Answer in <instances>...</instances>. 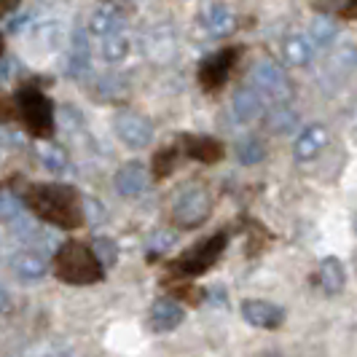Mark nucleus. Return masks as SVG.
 <instances>
[{
    "mask_svg": "<svg viewBox=\"0 0 357 357\" xmlns=\"http://www.w3.org/2000/svg\"><path fill=\"white\" fill-rule=\"evenodd\" d=\"M27 204L33 213L59 229H78L84 220V207H78V197L70 185H36Z\"/></svg>",
    "mask_w": 357,
    "mask_h": 357,
    "instance_id": "f257e3e1",
    "label": "nucleus"
},
{
    "mask_svg": "<svg viewBox=\"0 0 357 357\" xmlns=\"http://www.w3.org/2000/svg\"><path fill=\"white\" fill-rule=\"evenodd\" d=\"M102 268L97 252L81 242H65L56 250V277L68 285H91L102 280Z\"/></svg>",
    "mask_w": 357,
    "mask_h": 357,
    "instance_id": "f03ea898",
    "label": "nucleus"
},
{
    "mask_svg": "<svg viewBox=\"0 0 357 357\" xmlns=\"http://www.w3.org/2000/svg\"><path fill=\"white\" fill-rule=\"evenodd\" d=\"M213 213V197L202 183H191L180 191L172 204V220L180 229H197Z\"/></svg>",
    "mask_w": 357,
    "mask_h": 357,
    "instance_id": "7ed1b4c3",
    "label": "nucleus"
},
{
    "mask_svg": "<svg viewBox=\"0 0 357 357\" xmlns=\"http://www.w3.org/2000/svg\"><path fill=\"white\" fill-rule=\"evenodd\" d=\"M19 102V119L33 132L36 137H52L54 135V107L52 102L38 89H24L17 97Z\"/></svg>",
    "mask_w": 357,
    "mask_h": 357,
    "instance_id": "20e7f679",
    "label": "nucleus"
},
{
    "mask_svg": "<svg viewBox=\"0 0 357 357\" xmlns=\"http://www.w3.org/2000/svg\"><path fill=\"white\" fill-rule=\"evenodd\" d=\"M226 242H229L226 234H215L210 239L199 242V245H194L188 252H183L178 261L172 264V271L180 274V277H199V274H204L223 255Z\"/></svg>",
    "mask_w": 357,
    "mask_h": 357,
    "instance_id": "39448f33",
    "label": "nucleus"
},
{
    "mask_svg": "<svg viewBox=\"0 0 357 357\" xmlns=\"http://www.w3.org/2000/svg\"><path fill=\"white\" fill-rule=\"evenodd\" d=\"M248 81L252 89H258L264 97H271L274 102H287L293 97V84H290L287 73L268 59H261L258 65H252Z\"/></svg>",
    "mask_w": 357,
    "mask_h": 357,
    "instance_id": "423d86ee",
    "label": "nucleus"
},
{
    "mask_svg": "<svg viewBox=\"0 0 357 357\" xmlns=\"http://www.w3.org/2000/svg\"><path fill=\"white\" fill-rule=\"evenodd\" d=\"M113 129H116L119 140L129 148H145L153 140V124L143 113H135V110H119L113 119Z\"/></svg>",
    "mask_w": 357,
    "mask_h": 357,
    "instance_id": "0eeeda50",
    "label": "nucleus"
},
{
    "mask_svg": "<svg viewBox=\"0 0 357 357\" xmlns=\"http://www.w3.org/2000/svg\"><path fill=\"white\" fill-rule=\"evenodd\" d=\"M234 62H236V52L234 49H223V52L213 54L210 59H204L202 70H199V81L204 89H220L231 73Z\"/></svg>",
    "mask_w": 357,
    "mask_h": 357,
    "instance_id": "6e6552de",
    "label": "nucleus"
},
{
    "mask_svg": "<svg viewBox=\"0 0 357 357\" xmlns=\"http://www.w3.org/2000/svg\"><path fill=\"white\" fill-rule=\"evenodd\" d=\"M11 268L19 280L36 282V280H43L49 271V255L38 248H24L11 258Z\"/></svg>",
    "mask_w": 357,
    "mask_h": 357,
    "instance_id": "1a4fd4ad",
    "label": "nucleus"
},
{
    "mask_svg": "<svg viewBox=\"0 0 357 357\" xmlns=\"http://www.w3.org/2000/svg\"><path fill=\"white\" fill-rule=\"evenodd\" d=\"M242 317L255 325V328H266V331H274L285 322V312L282 306L271 304V301H258V298H250L242 304Z\"/></svg>",
    "mask_w": 357,
    "mask_h": 357,
    "instance_id": "9d476101",
    "label": "nucleus"
},
{
    "mask_svg": "<svg viewBox=\"0 0 357 357\" xmlns=\"http://www.w3.org/2000/svg\"><path fill=\"white\" fill-rule=\"evenodd\" d=\"M116 191L126 199H135L140 197L145 191V185H148V169H145L140 161H129L124 164L119 172H116Z\"/></svg>",
    "mask_w": 357,
    "mask_h": 357,
    "instance_id": "9b49d317",
    "label": "nucleus"
},
{
    "mask_svg": "<svg viewBox=\"0 0 357 357\" xmlns=\"http://www.w3.org/2000/svg\"><path fill=\"white\" fill-rule=\"evenodd\" d=\"M180 322H183V309H180L178 301H172V298H159V301H153L151 314H148L151 331H156V333H169V331L178 328Z\"/></svg>",
    "mask_w": 357,
    "mask_h": 357,
    "instance_id": "f8f14e48",
    "label": "nucleus"
},
{
    "mask_svg": "<svg viewBox=\"0 0 357 357\" xmlns=\"http://www.w3.org/2000/svg\"><path fill=\"white\" fill-rule=\"evenodd\" d=\"M231 113L234 119L242 121V124H250L255 119H261L264 116V94L258 89H252V86L239 89L231 100Z\"/></svg>",
    "mask_w": 357,
    "mask_h": 357,
    "instance_id": "ddd939ff",
    "label": "nucleus"
},
{
    "mask_svg": "<svg viewBox=\"0 0 357 357\" xmlns=\"http://www.w3.org/2000/svg\"><path fill=\"white\" fill-rule=\"evenodd\" d=\"M199 22L213 38H223L234 30V14L223 3H207L199 14Z\"/></svg>",
    "mask_w": 357,
    "mask_h": 357,
    "instance_id": "4468645a",
    "label": "nucleus"
},
{
    "mask_svg": "<svg viewBox=\"0 0 357 357\" xmlns=\"http://www.w3.org/2000/svg\"><path fill=\"white\" fill-rule=\"evenodd\" d=\"M328 145V129L325 126H306L304 132L298 135V140H296V148H293V153H296V159L298 161H312L317 159L322 153V148Z\"/></svg>",
    "mask_w": 357,
    "mask_h": 357,
    "instance_id": "2eb2a0df",
    "label": "nucleus"
},
{
    "mask_svg": "<svg viewBox=\"0 0 357 357\" xmlns=\"http://www.w3.org/2000/svg\"><path fill=\"white\" fill-rule=\"evenodd\" d=\"M91 94L102 102H121L126 94H129V81L116 75V73H107V75H100Z\"/></svg>",
    "mask_w": 357,
    "mask_h": 357,
    "instance_id": "dca6fc26",
    "label": "nucleus"
},
{
    "mask_svg": "<svg viewBox=\"0 0 357 357\" xmlns=\"http://www.w3.org/2000/svg\"><path fill=\"white\" fill-rule=\"evenodd\" d=\"M121 24H124V17L113 8V6H100L89 19V30L94 36L100 38H110V36H119V30H121Z\"/></svg>",
    "mask_w": 357,
    "mask_h": 357,
    "instance_id": "f3484780",
    "label": "nucleus"
},
{
    "mask_svg": "<svg viewBox=\"0 0 357 357\" xmlns=\"http://www.w3.org/2000/svg\"><path fill=\"white\" fill-rule=\"evenodd\" d=\"M347 285V271H344V264L339 258L328 255L320 266V287L328 293V296H339Z\"/></svg>",
    "mask_w": 357,
    "mask_h": 357,
    "instance_id": "a211bd4d",
    "label": "nucleus"
},
{
    "mask_svg": "<svg viewBox=\"0 0 357 357\" xmlns=\"http://www.w3.org/2000/svg\"><path fill=\"white\" fill-rule=\"evenodd\" d=\"M355 68H357L355 43H341V49H336L333 56L328 59V73H331L336 81H344L349 73H355Z\"/></svg>",
    "mask_w": 357,
    "mask_h": 357,
    "instance_id": "6ab92c4d",
    "label": "nucleus"
},
{
    "mask_svg": "<svg viewBox=\"0 0 357 357\" xmlns=\"http://www.w3.org/2000/svg\"><path fill=\"white\" fill-rule=\"evenodd\" d=\"M185 153L191 159L213 164V161L223 159V145L213 140V137H185Z\"/></svg>",
    "mask_w": 357,
    "mask_h": 357,
    "instance_id": "aec40b11",
    "label": "nucleus"
},
{
    "mask_svg": "<svg viewBox=\"0 0 357 357\" xmlns=\"http://www.w3.org/2000/svg\"><path fill=\"white\" fill-rule=\"evenodd\" d=\"M145 52H148V56H153L156 62H167L175 54V36H172V30H167V27L153 30L151 36L145 38Z\"/></svg>",
    "mask_w": 357,
    "mask_h": 357,
    "instance_id": "412c9836",
    "label": "nucleus"
},
{
    "mask_svg": "<svg viewBox=\"0 0 357 357\" xmlns=\"http://www.w3.org/2000/svg\"><path fill=\"white\" fill-rule=\"evenodd\" d=\"M266 126L271 132H280V135H287L298 126V113L290 107V102H274L271 110L266 113Z\"/></svg>",
    "mask_w": 357,
    "mask_h": 357,
    "instance_id": "4be33fe9",
    "label": "nucleus"
},
{
    "mask_svg": "<svg viewBox=\"0 0 357 357\" xmlns=\"http://www.w3.org/2000/svg\"><path fill=\"white\" fill-rule=\"evenodd\" d=\"M38 159H40V164L49 172H56V175L70 172V159H68V153L59 145H40L38 148Z\"/></svg>",
    "mask_w": 357,
    "mask_h": 357,
    "instance_id": "5701e85b",
    "label": "nucleus"
},
{
    "mask_svg": "<svg viewBox=\"0 0 357 357\" xmlns=\"http://www.w3.org/2000/svg\"><path fill=\"white\" fill-rule=\"evenodd\" d=\"M336 38H339V24H336L333 19L320 17L312 22V27H309V40H312L314 46L325 49V46H331Z\"/></svg>",
    "mask_w": 357,
    "mask_h": 357,
    "instance_id": "b1692460",
    "label": "nucleus"
},
{
    "mask_svg": "<svg viewBox=\"0 0 357 357\" xmlns=\"http://www.w3.org/2000/svg\"><path fill=\"white\" fill-rule=\"evenodd\" d=\"M234 153H236V159L242 161V164H258L266 156V143L261 137L250 135V137H245V140H239V143L234 145Z\"/></svg>",
    "mask_w": 357,
    "mask_h": 357,
    "instance_id": "393cba45",
    "label": "nucleus"
},
{
    "mask_svg": "<svg viewBox=\"0 0 357 357\" xmlns=\"http://www.w3.org/2000/svg\"><path fill=\"white\" fill-rule=\"evenodd\" d=\"M282 56L290 65H306L312 59V43L301 36H290L282 43Z\"/></svg>",
    "mask_w": 357,
    "mask_h": 357,
    "instance_id": "a878e982",
    "label": "nucleus"
},
{
    "mask_svg": "<svg viewBox=\"0 0 357 357\" xmlns=\"http://www.w3.org/2000/svg\"><path fill=\"white\" fill-rule=\"evenodd\" d=\"M129 54V40L124 36H110L102 40V59L105 62H121Z\"/></svg>",
    "mask_w": 357,
    "mask_h": 357,
    "instance_id": "bb28decb",
    "label": "nucleus"
},
{
    "mask_svg": "<svg viewBox=\"0 0 357 357\" xmlns=\"http://www.w3.org/2000/svg\"><path fill=\"white\" fill-rule=\"evenodd\" d=\"M94 252H97V258H100V264L102 266H113L116 264V258H119V248H116V242L113 239H107V236H100L97 242H94Z\"/></svg>",
    "mask_w": 357,
    "mask_h": 357,
    "instance_id": "cd10ccee",
    "label": "nucleus"
},
{
    "mask_svg": "<svg viewBox=\"0 0 357 357\" xmlns=\"http://www.w3.org/2000/svg\"><path fill=\"white\" fill-rule=\"evenodd\" d=\"M65 73L73 78H84L89 73V54H75L70 52L65 59Z\"/></svg>",
    "mask_w": 357,
    "mask_h": 357,
    "instance_id": "c85d7f7f",
    "label": "nucleus"
},
{
    "mask_svg": "<svg viewBox=\"0 0 357 357\" xmlns=\"http://www.w3.org/2000/svg\"><path fill=\"white\" fill-rule=\"evenodd\" d=\"M0 210H3V220L11 223V220H17L19 215H22V202H19L11 191H3V197H0Z\"/></svg>",
    "mask_w": 357,
    "mask_h": 357,
    "instance_id": "c756f323",
    "label": "nucleus"
},
{
    "mask_svg": "<svg viewBox=\"0 0 357 357\" xmlns=\"http://www.w3.org/2000/svg\"><path fill=\"white\" fill-rule=\"evenodd\" d=\"M81 207H84V220H89L91 226H97V223L105 220V207L97 199H84Z\"/></svg>",
    "mask_w": 357,
    "mask_h": 357,
    "instance_id": "7c9ffc66",
    "label": "nucleus"
},
{
    "mask_svg": "<svg viewBox=\"0 0 357 357\" xmlns=\"http://www.w3.org/2000/svg\"><path fill=\"white\" fill-rule=\"evenodd\" d=\"M172 167H175V151H159L156 153V159H153V169H156V178H167L169 172H172Z\"/></svg>",
    "mask_w": 357,
    "mask_h": 357,
    "instance_id": "2f4dec72",
    "label": "nucleus"
},
{
    "mask_svg": "<svg viewBox=\"0 0 357 357\" xmlns=\"http://www.w3.org/2000/svg\"><path fill=\"white\" fill-rule=\"evenodd\" d=\"M30 22V14H17V17H6L3 19V30L6 33H19L24 24Z\"/></svg>",
    "mask_w": 357,
    "mask_h": 357,
    "instance_id": "473e14b6",
    "label": "nucleus"
},
{
    "mask_svg": "<svg viewBox=\"0 0 357 357\" xmlns=\"http://www.w3.org/2000/svg\"><path fill=\"white\" fill-rule=\"evenodd\" d=\"M175 245V236L167 231H156L151 236V248H156V250H169Z\"/></svg>",
    "mask_w": 357,
    "mask_h": 357,
    "instance_id": "72a5a7b5",
    "label": "nucleus"
},
{
    "mask_svg": "<svg viewBox=\"0 0 357 357\" xmlns=\"http://www.w3.org/2000/svg\"><path fill=\"white\" fill-rule=\"evenodd\" d=\"M317 6L325 8V11H341L347 6V0H317Z\"/></svg>",
    "mask_w": 357,
    "mask_h": 357,
    "instance_id": "f704fd0d",
    "label": "nucleus"
},
{
    "mask_svg": "<svg viewBox=\"0 0 357 357\" xmlns=\"http://www.w3.org/2000/svg\"><path fill=\"white\" fill-rule=\"evenodd\" d=\"M341 17L357 19V0H347V6L341 8Z\"/></svg>",
    "mask_w": 357,
    "mask_h": 357,
    "instance_id": "c9c22d12",
    "label": "nucleus"
},
{
    "mask_svg": "<svg viewBox=\"0 0 357 357\" xmlns=\"http://www.w3.org/2000/svg\"><path fill=\"white\" fill-rule=\"evenodd\" d=\"M11 75V54H3V78Z\"/></svg>",
    "mask_w": 357,
    "mask_h": 357,
    "instance_id": "e433bc0d",
    "label": "nucleus"
},
{
    "mask_svg": "<svg viewBox=\"0 0 357 357\" xmlns=\"http://www.w3.org/2000/svg\"><path fill=\"white\" fill-rule=\"evenodd\" d=\"M17 3H19V0H0V8H3V14L8 17V11H11V8L17 6Z\"/></svg>",
    "mask_w": 357,
    "mask_h": 357,
    "instance_id": "4c0bfd02",
    "label": "nucleus"
},
{
    "mask_svg": "<svg viewBox=\"0 0 357 357\" xmlns=\"http://www.w3.org/2000/svg\"><path fill=\"white\" fill-rule=\"evenodd\" d=\"M261 357H285V355H280V352H268V355H261Z\"/></svg>",
    "mask_w": 357,
    "mask_h": 357,
    "instance_id": "58836bf2",
    "label": "nucleus"
},
{
    "mask_svg": "<svg viewBox=\"0 0 357 357\" xmlns=\"http://www.w3.org/2000/svg\"><path fill=\"white\" fill-rule=\"evenodd\" d=\"M355 234H357V215H355Z\"/></svg>",
    "mask_w": 357,
    "mask_h": 357,
    "instance_id": "ea45409f",
    "label": "nucleus"
}]
</instances>
